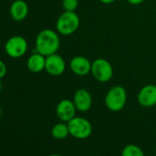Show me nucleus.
<instances>
[{"mask_svg":"<svg viewBox=\"0 0 156 156\" xmlns=\"http://www.w3.org/2000/svg\"><path fill=\"white\" fill-rule=\"evenodd\" d=\"M61 41L59 33L51 29L41 30L35 40L36 51L44 56L57 53L60 48Z\"/></svg>","mask_w":156,"mask_h":156,"instance_id":"obj_1","label":"nucleus"},{"mask_svg":"<svg viewBox=\"0 0 156 156\" xmlns=\"http://www.w3.org/2000/svg\"><path fill=\"white\" fill-rule=\"evenodd\" d=\"M80 19L75 11H64L56 21V31L63 36L73 34L79 28Z\"/></svg>","mask_w":156,"mask_h":156,"instance_id":"obj_2","label":"nucleus"},{"mask_svg":"<svg viewBox=\"0 0 156 156\" xmlns=\"http://www.w3.org/2000/svg\"><path fill=\"white\" fill-rule=\"evenodd\" d=\"M127 103V92L121 86L112 87L105 97V105L112 112H119L124 108Z\"/></svg>","mask_w":156,"mask_h":156,"instance_id":"obj_3","label":"nucleus"},{"mask_svg":"<svg viewBox=\"0 0 156 156\" xmlns=\"http://www.w3.org/2000/svg\"><path fill=\"white\" fill-rule=\"evenodd\" d=\"M69 133L72 137L78 140H86L89 138L93 131L91 122L83 117H74L67 122Z\"/></svg>","mask_w":156,"mask_h":156,"instance_id":"obj_4","label":"nucleus"},{"mask_svg":"<svg viewBox=\"0 0 156 156\" xmlns=\"http://www.w3.org/2000/svg\"><path fill=\"white\" fill-rule=\"evenodd\" d=\"M91 73L97 81L100 83H107L112 79L114 71L111 63L108 60L104 58H98L92 62Z\"/></svg>","mask_w":156,"mask_h":156,"instance_id":"obj_5","label":"nucleus"},{"mask_svg":"<svg viewBox=\"0 0 156 156\" xmlns=\"http://www.w3.org/2000/svg\"><path fill=\"white\" fill-rule=\"evenodd\" d=\"M28 41L22 36H12L5 43L4 49L8 56L13 59L21 58L28 51Z\"/></svg>","mask_w":156,"mask_h":156,"instance_id":"obj_6","label":"nucleus"},{"mask_svg":"<svg viewBox=\"0 0 156 156\" xmlns=\"http://www.w3.org/2000/svg\"><path fill=\"white\" fill-rule=\"evenodd\" d=\"M66 68V63L64 59L57 54H51L46 56L45 62V71L51 76H60L62 75Z\"/></svg>","mask_w":156,"mask_h":156,"instance_id":"obj_7","label":"nucleus"},{"mask_svg":"<svg viewBox=\"0 0 156 156\" xmlns=\"http://www.w3.org/2000/svg\"><path fill=\"white\" fill-rule=\"evenodd\" d=\"M73 101L77 111L87 112L93 105V98L90 92L86 88L77 89L73 95Z\"/></svg>","mask_w":156,"mask_h":156,"instance_id":"obj_8","label":"nucleus"},{"mask_svg":"<svg viewBox=\"0 0 156 156\" xmlns=\"http://www.w3.org/2000/svg\"><path fill=\"white\" fill-rule=\"evenodd\" d=\"M69 67L73 73L77 76H87L91 73L92 62L85 56H74L71 59Z\"/></svg>","mask_w":156,"mask_h":156,"instance_id":"obj_9","label":"nucleus"},{"mask_svg":"<svg viewBox=\"0 0 156 156\" xmlns=\"http://www.w3.org/2000/svg\"><path fill=\"white\" fill-rule=\"evenodd\" d=\"M76 108L73 100L62 99L56 106V116L62 122H68L75 117Z\"/></svg>","mask_w":156,"mask_h":156,"instance_id":"obj_10","label":"nucleus"},{"mask_svg":"<svg viewBox=\"0 0 156 156\" xmlns=\"http://www.w3.org/2000/svg\"><path fill=\"white\" fill-rule=\"evenodd\" d=\"M138 103L143 108H151L156 105V86L146 85L138 93Z\"/></svg>","mask_w":156,"mask_h":156,"instance_id":"obj_11","label":"nucleus"},{"mask_svg":"<svg viewBox=\"0 0 156 156\" xmlns=\"http://www.w3.org/2000/svg\"><path fill=\"white\" fill-rule=\"evenodd\" d=\"M29 14V5L26 0H15L9 8V15L14 21L20 22L24 20Z\"/></svg>","mask_w":156,"mask_h":156,"instance_id":"obj_12","label":"nucleus"},{"mask_svg":"<svg viewBox=\"0 0 156 156\" xmlns=\"http://www.w3.org/2000/svg\"><path fill=\"white\" fill-rule=\"evenodd\" d=\"M46 56L41 54L40 52L32 53L27 60V68L30 72L38 73L45 70Z\"/></svg>","mask_w":156,"mask_h":156,"instance_id":"obj_13","label":"nucleus"},{"mask_svg":"<svg viewBox=\"0 0 156 156\" xmlns=\"http://www.w3.org/2000/svg\"><path fill=\"white\" fill-rule=\"evenodd\" d=\"M51 136L56 140H64L68 137V135H70L67 123L62 122V121L56 123L51 128Z\"/></svg>","mask_w":156,"mask_h":156,"instance_id":"obj_14","label":"nucleus"},{"mask_svg":"<svg viewBox=\"0 0 156 156\" xmlns=\"http://www.w3.org/2000/svg\"><path fill=\"white\" fill-rule=\"evenodd\" d=\"M121 156H145V154L141 148L138 145L128 144L123 148L121 151Z\"/></svg>","mask_w":156,"mask_h":156,"instance_id":"obj_15","label":"nucleus"},{"mask_svg":"<svg viewBox=\"0 0 156 156\" xmlns=\"http://www.w3.org/2000/svg\"><path fill=\"white\" fill-rule=\"evenodd\" d=\"M79 0H62V5L64 11H75L78 8Z\"/></svg>","mask_w":156,"mask_h":156,"instance_id":"obj_16","label":"nucleus"},{"mask_svg":"<svg viewBox=\"0 0 156 156\" xmlns=\"http://www.w3.org/2000/svg\"><path fill=\"white\" fill-rule=\"evenodd\" d=\"M8 72V68L6 63L0 59V79H2L3 77H5V75L7 74Z\"/></svg>","mask_w":156,"mask_h":156,"instance_id":"obj_17","label":"nucleus"},{"mask_svg":"<svg viewBox=\"0 0 156 156\" xmlns=\"http://www.w3.org/2000/svg\"><path fill=\"white\" fill-rule=\"evenodd\" d=\"M128 3H129L130 5H133V6H138L141 3H143L145 0H127Z\"/></svg>","mask_w":156,"mask_h":156,"instance_id":"obj_18","label":"nucleus"},{"mask_svg":"<svg viewBox=\"0 0 156 156\" xmlns=\"http://www.w3.org/2000/svg\"><path fill=\"white\" fill-rule=\"evenodd\" d=\"M99 2H101L102 4H105V5H110L112 3H114L116 0H98Z\"/></svg>","mask_w":156,"mask_h":156,"instance_id":"obj_19","label":"nucleus"},{"mask_svg":"<svg viewBox=\"0 0 156 156\" xmlns=\"http://www.w3.org/2000/svg\"><path fill=\"white\" fill-rule=\"evenodd\" d=\"M49 156H62V155L58 154V153H53V154H51V155H49Z\"/></svg>","mask_w":156,"mask_h":156,"instance_id":"obj_20","label":"nucleus"},{"mask_svg":"<svg viewBox=\"0 0 156 156\" xmlns=\"http://www.w3.org/2000/svg\"><path fill=\"white\" fill-rule=\"evenodd\" d=\"M2 90V83H1V79H0V93H1Z\"/></svg>","mask_w":156,"mask_h":156,"instance_id":"obj_21","label":"nucleus"},{"mask_svg":"<svg viewBox=\"0 0 156 156\" xmlns=\"http://www.w3.org/2000/svg\"><path fill=\"white\" fill-rule=\"evenodd\" d=\"M1 115H2V109H1V107H0V118H1Z\"/></svg>","mask_w":156,"mask_h":156,"instance_id":"obj_22","label":"nucleus"},{"mask_svg":"<svg viewBox=\"0 0 156 156\" xmlns=\"http://www.w3.org/2000/svg\"><path fill=\"white\" fill-rule=\"evenodd\" d=\"M155 156H156V150H155Z\"/></svg>","mask_w":156,"mask_h":156,"instance_id":"obj_23","label":"nucleus"}]
</instances>
